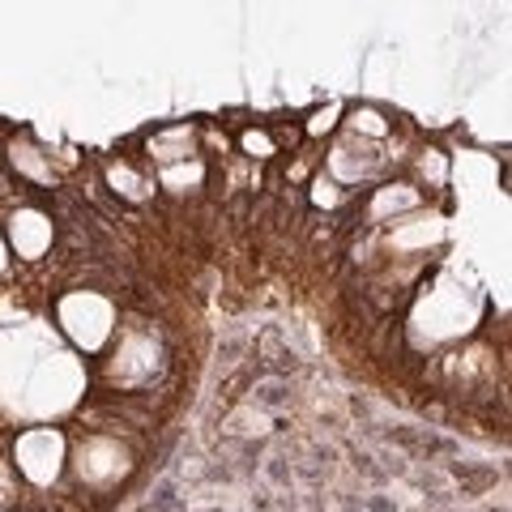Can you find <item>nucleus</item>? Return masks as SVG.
<instances>
[{
	"label": "nucleus",
	"mask_w": 512,
	"mask_h": 512,
	"mask_svg": "<svg viewBox=\"0 0 512 512\" xmlns=\"http://www.w3.org/2000/svg\"><path fill=\"white\" fill-rule=\"evenodd\" d=\"M56 316H60V329L82 346V350H103L116 333V308L99 295V291H73L56 303Z\"/></svg>",
	"instance_id": "obj_1"
},
{
	"label": "nucleus",
	"mask_w": 512,
	"mask_h": 512,
	"mask_svg": "<svg viewBox=\"0 0 512 512\" xmlns=\"http://www.w3.org/2000/svg\"><path fill=\"white\" fill-rule=\"evenodd\" d=\"M13 461H18V474L26 483L47 487L52 478L64 470V436L56 427H26L18 444H13Z\"/></svg>",
	"instance_id": "obj_2"
},
{
	"label": "nucleus",
	"mask_w": 512,
	"mask_h": 512,
	"mask_svg": "<svg viewBox=\"0 0 512 512\" xmlns=\"http://www.w3.org/2000/svg\"><path fill=\"white\" fill-rule=\"evenodd\" d=\"M52 239H56V222L52 214H43L39 205H18L9 214V227H5V244L9 252H18L22 261H43L52 252Z\"/></svg>",
	"instance_id": "obj_3"
},
{
	"label": "nucleus",
	"mask_w": 512,
	"mask_h": 512,
	"mask_svg": "<svg viewBox=\"0 0 512 512\" xmlns=\"http://www.w3.org/2000/svg\"><path fill=\"white\" fill-rule=\"evenodd\" d=\"M423 205V192L419 184H406V180H389V184H380L372 188V197H367V218L376 222H397V218H406L414 214Z\"/></svg>",
	"instance_id": "obj_4"
},
{
	"label": "nucleus",
	"mask_w": 512,
	"mask_h": 512,
	"mask_svg": "<svg viewBox=\"0 0 512 512\" xmlns=\"http://www.w3.org/2000/svg\"><path fill=\"white\" fill-rule=\"evenodd\" d=\"M9 167L18 171V180H26L30 188H52L56 184V167H52V154H47V146H39L30 133L13 137L9 146Z\"/></svg>",
	"instance_id": "obj_5"
},
{
	"label": "nucleus",
	"mask_w": 512,
	"mask_h": 512,
	"mask_svg": "<svg viewBox=\"0 0 512 512\" xmlns=\"http://www.w3.org/2000/svg\"><path fill=\"white\" fill-rule=\"evenodd\" d=\"M146 158L158 167H175V163H188V158H201L197 154V128L192 124H171V128H158V133L146 141Z\"/></svg>",
	"instance_id": "obj_6"
},
{
	"label": "nucleus",
	"mask_w": 512,
	"mask_h": 512,
	"mask_svg": "<svg viewBox=\"0 0 512 512\" xmlns=\"http://www.w3.org/2000/svg\"><path fill=\"white\" fill-rule=\"evenodd\" d=\"M103 175H107L111 192H116L120 201H128V205H146V201H154V192H158L154 175L141 171L137 163H128V158H111V163L103 167Z\"/></svg>",
	"instance_id": "obj_7"
},
{
	"label": "nucleus",
	"mask_w": 512,
	"mask_h": 512,
	"mask_svg": "<svg viewBox=\"0 0 512 512\" xmlns=\"http://www.w3.org/2000/svg\"><path fill=\"white\" fill-rule=\"evenodd\" d=\"M346 128H350V137H372V141H384L393 133V120L384 116V111H376V107H355L350 111V120H346Z\"/></svg>",
	"instance_id": "obj_8"
},
{
	"label": "nucleus",
	"mask_w": 512,
	"mask_h": 512,
	"mask_svg": "<svg viewBox=\"0 0 512 512\" xmlns=\"http://www.w3.org/2000/svg\"><path fill=\"white\" fill-rule=\"evenodd\" d=\"M239 146H244L248 158H261V163L265 158H274V154H282L269 128H244V133H239Z\"/></svg>",
	"instance_id": "obj_9"
},
{
	"label": "nucleus",
	"mask_w": 512,
	"mask_h": 512,
	"mask_svg": "<svg viewBox=\"0 0 512 512\" xmlns=\"http://www.w3.org/2000/svg\"><path fill=\"white\" fill-rule=\"evenodd\" d=\"M342 197H346V192L333 184L329 175H316V180H312V201L320 205V210H333V205H342Z\"/></svg>",
	"instance_id": "obj_10"
},
{
	"label": "nucleus",
	"mask_w": 512,
	"mask_h": 512,
	"mask_svg": "<svg viewBox=\"0 0 512 512\" xmlns=\"http://www.w3.org/2000/svg\"><path fill=\"white\" fill-rule=\"evenodd\" d=\"M338 116H342V107L333 103V107H320V111H312L308 116V137H325V133H333V128H338Z\"/></svg>",
	"instance_id": "obj_11"
},
{
	"label": "nucleus",
	"mask_w": 512,
	"mask_h": 512,
	"mask_svg": "<svg viewBox=\"0 0 512 512\" xmlns=\"http://www.w3.org/2000/svg\"><path fill=\"white\" fill-rule=\"evenodd\" d=\"M9 269V244H5V235H0V274Z\"/></svg>",
	"instance_id": "obj_12"
}]
</instances>
